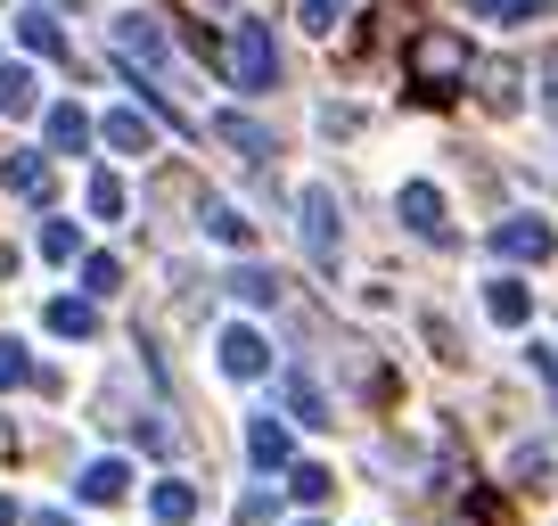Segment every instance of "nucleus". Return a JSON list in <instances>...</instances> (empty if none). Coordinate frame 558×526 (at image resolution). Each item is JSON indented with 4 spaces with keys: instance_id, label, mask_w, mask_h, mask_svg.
<instances>
[{
    "instance_id": "nucleus-1",
    "label": "nucleus",
    "mask_w": 558,
    "mask_h": 526,
    "mask_svg": "<svg viewBox=\"0 0 558 526\" xmlns=\"http://www.w3.org/2000/svg\"><path fill=\"white\" fill-rule=\"evenodd\" d=\"M230 83L239 91H271L279 83V50H271V25L263 17H239V34H230Z\"/></svg>"
},
{
    "instance_id": "nucleus-2",
    "label": "nucleus",
    "mask_w": 558,
    "mask_h": 526,
    "mask_svg": "<svg viewBox=\"0 0 558 526\" xmlns=\"http://www.w3.org/2000/svg\"><path fill=\"white\" fill-rule=\"evenodd\" d=\"M296 206H304V255H313L320 272H337V247H345V223H337V190H329V181H313Z\"/></svg>"
},
{
    "instance_id": "nucleus-3",
    "label": "nucleus",
    "mask_w": 558,
    "mask_h": 526,
    "mask_svg": "<svg viewBox=\"0 0 558 526\" xmlns=\"http://www.w3.org/2000/svg\"><path fill=\"white\" fill-rule=\"evenodd\" d=\"M411 74L427 91H452V83H469V50H460L452 34H418L411 41Z\"/></svg>"
},
{
    "instance_id": "nucleus-4",
    "label": "nucleus",
    "mask_w": 558,
    "mask_h": 526,
    "mask_svg": "<svg viewBox=\"0 0 558 526\" xmlns=\"http://www.w3.org/2000/svg\"><path fill=\"white\" fill-rule=\"evenodd\" d=\"M493 247H501L509 263H550L558 255V230L542 223V214H509V223L493 230Z\"/></svg>"
},
{
    "instance_id": "nucleus-5",
    "label": "nucleus",
    "mask_w": 558,
    "mask_h": 526,
    "mask_svg": "<svg viewBox=\"0 0 558 526\" xmlns=\"http://www.w3.org/2000/svg\"><path fill=\"white\" fill-rule=\"evenodd\" d=\"M222 370H230V379H263V370H271V346H263V330L230 321V330H222Z\"/></svg>"
},
{
    "instance_id": "nucleus-6",
    "label": "nucleus",
    "mask_w": 558,
    "mask_h": 526,
    "mask_svg": "<svg viewBox=\"0 0 558 526\" xmlns=\"http://www.w3.org/2000/svg\"><path fill=\"white\" fill-rule=\"evenodd\" d=\"M116 50L132 58V67H165V58H173V50H165V25H157V17H116Z\"/></svg>"
},
{
    "instance_id": "nucleus-7",
    "label": "nucleus",
    "mask_w": 558,
    "mask_h": 526,
    "mask_svg": "<svg viewBox=\"0 0 558 526\" xmlns=\"http://www.w3.org/2000/svg\"><path fill=\"white\" fill-rule=\"evenodd\" d=\"M402 223H411L418 239H444V190L436 181H402Z\"/></svg>"
},
{
    "instance_id": "nucleus-8",
    "label": "nucleus",
    "mask_w": 558,
    "mask_h": 526,
    "mask_svg": "<svg viewBox=\"0 0 558 526\" xmlns=\"http://www.w3.org/2000/svg\"><path fill=\"white\" fill-rule=\"evenodd\" d=\"M476 99H485L493 116H518V107H525V91H518V67L485 58V67H476Z\"/></svg>"
},
{
    "instance_id": "nucleus-9",
    "label": "nucleus",
    "mask_w": 558,
    "mask_h": 526,
    "mask_svg": "<svg viewBox=\"0 0 558 526\" xmlns=\"http://www.w3.org/2000/svg\"><path fill=\"white\" fill-rule=\"evenodd\" d=\"M0 181L17 198H50V157H41V148H17V157L0 165Z\"/></svg>"
},
{
    "instance_id": "nucleus-10",
    "label": "nucleus",
    "mask_w": 558,
    "mask_h": 526,
    "mask_svg": "<svg viewBox=\"0 0 558 526\" xmlns=\"http://www.w3.org/2000/svg\"><path fill=\"white\" fill-rule=\"evenodd\" d=\"M485 313L501 321V330H525V321H534V297H525V280H493V288H485Z\"/></svg>"
},
{
    "instance_id": "nucleus-11",
    "label": "nucleus",
    "mask_w": 558,
    "mask_h": 526,
    "mask_svg": "<svg viewBox=\"0 0 558 526\" xmlns=\"http://www.w3.org/2000/svg\"><path fill=\"white\" fill-rule=\"evenodd\" d=\"M107 148H123V157H140V148H157V132H148V116H132V107H116V116L99 123Z\"/></svg>"
},
{
    "instance_id": "nucleus-12",
    "label": "nucleus",
    "mask_w": 558,
    "mask_h": 526,
    "mask_svg": "<svg viewBox=\"0 0 558 526\" xmlns=\"http://www.w3.org/2000/svg\"><path fill=\"white\" fill-rule=\"evenodd\" d=\"M41 132H50V148H83V141H90V116H83L74 99H58L50 116H41Z\"/></svg>"
},
{
    "instance_id": "nucleus-13",
    "label": "nucleus",
    "mask_w": 558,
    "mask_h": 526,
    "mask_svg": "<svg viewBox=\"0 0 558 526\" xmlns=\"http://www.w3.org/2000/svg\"><path fill=\"white\" fill-rule=\"evenodd\" d=\"M123 477H132V469L107 453V461H90V469H83V486H74V493H83V502H123Z\"/></svg>"
},
{
    "instance_id": "nucleus-14",
    "label": "nucleus",
    "mask_w": 558,
    "mask_h": 526,
    "mask_svg": "<svg viewBox=\"0 0 558 526\" xmlns=\"http://www.w3.org/2000/svg\"><path fill=\"white\" fill-rule=\"evenodd\" d=\"M214 132H222V141L239 148V157H271V132H263L255 116H214Z\"/></svg>"
},
{
    "instance_id": "nucleus-15",
    "label": "nucleus",
    "mask_w": 558,
    "mask_h": 526,
    "mask_svg": "<svg viewBox=\"0 0 558 526\" xmlns=\"http://www.w3.org/2000/svg\"><path fill=\"white\" fill-rule=\"evenodd\" d=\"M246 453H255V469H279V461H288V428H279L271 411H263V420L246 428Z\"/></svg>"
},
{
    "instance_id": "nucleus-16",
    "label": "nucleus",
    "mask_w": 558,
    "mask_h": 526,
    "mask_svg": "<svg viewBox=\"0 0 558 526\" xmlns=\"http://www.w3.org/2000/svg\"><path fill=\"white\" fill-rule=\"evenodd\" d=\"M34 107H41L34 74H25V67H0V116H34Z\"/></svg>"
},
{
    "instance_id": "nucleus-17",
    "label": "nucleus",
    "mask_w": 558,
    "mask_h": 526,
    "mask_svg": "<svg viewBox=\"0 0 558 526\" xmlns=\"http://www.w3.org/2000/svg\"><path fill=\"white\" fill-rule=\"evenodd\" d=\"M17 34H25V50H41V58H58V50H66V34H58V17H50V9H25V17H17Z\"/></svg>"
},
{
    "instance_id": "nucleus-18",
    "label": "nucleus",
    "mask_w": 558,
    "mask_h": 526,
    "mask_svg": "<svg viewBox=\"0 0 558 526\" xmlns=\"http://www.w3.org/2000/svg\"><path fill=\"white\" fill-rule=\"evenodd\" d=\"M148 510H157L165 526H181V518H190V510H197V486H181V477H165V486L148 493Z\"/></svg>"
},
{
    "instance_id": "nucleus-19",
    "label": "nucleus",
    "mask_w": 558,
    "mask_h": 526,
    "mask_svg": "<svg viewBox=\"0 0 558 526\" xmlns=\"http://www.w3.org/2000/svg\"><path fill=\"white\" fill-rule=\"evenodd\" d=\"M50 330H58V337H99V313H90V304H74V297H58V304H50Z\"/></svg>"
},
{
    "instance_id": "nucleus-20",
    "label": "nucleus",
    "mask_w": 558,
    "mask_h": 526,
    "mask_svg": "<svg viewBox=\"0 0 558 526\" xmlns=\"http://www.w3.org/2000/svg\"><path fill=\"white\" fill-rule=\"evenodd\" d=\"M288 411H296L304 428H320V420H329V404H320V386H313V379H288Z\"/></svg>"
},
{
    "instance_id": "nucleus-21",
    "label": "nucleus",
    "mask_w": 558,
    "mask_h": 526,
    "mask_svg": "<svg viewBox=\"0 0 558 526\" xmlns=\"http://www.w3.org/2000/svg\"><path fill=\"white\" fill-rule=\"evenodd\" d=\"M542 477H550V453H542V444H518V453H509V486H542Z\"/></svg>"
},
{
    "instance_id": "nucleus-22",
    "label": "nucleus",
    "mask_w": 558,
    "mask_h": 526,
    "mask_svg": "<svg viewBox=\"0 0 558 526\" xmlns=\"http://www.w3.org/2000/svg\"><path fill=\"white\" fill-rule=\"evenodd\" d=\"M476 17H493V25H525V17H542V0H469Z\"/></svg>"
},
{
    "instance_id": "nucleus-23",
    "label": "nucleus",
    "mask_w": 558,
    "mask_h": 526,
    "mask_svg": "<svg viewBox=\"0 0 558 526\" xmlns=\"http://www.w3.org/2000/svg\"><path fill=\"white\" fill-rule=\"evenodd\" d=\"M83 288H90V297H116V288H123V263L116 255H90L83 263Z\"/></svg>"
},
{
    "instance_id": "nucleus-24",
    "label": "nucleus",
    "mask_w": 558,
    "mask_h": 526,
    "mask_svg": "<svg viewBox=\"0 0 558 526\" xmlns=\"http://www.w3.org/2000/svg\"><path fill=\"white\" fill-rule=\"evenodd\" d=\"M288 486H296V502H329V486H337V477L320 469V461H304V469H288Z\"/></svg>"
},
{
    "instance_id": "nucleus-25",
    "label": "nucleus",
    "mask_w": 558,
    "mask_h": 526,
    "mask_svg": "<svg viewBox=\"0 0 558 526\" xmlns=\"http://www.w3.org/2000/svg\"><path fill=\"white\" fill-rule=\"evenodd\" d=\"M230 288H239L246 304H271V297H279V280H271V272H255V263H246V272H230Z\"/></svg>"
},
{
    "instance_id": "nucleus-26",
    "label": "nucleus",
    "mask_w": 558,
    "mask_h": 526,
    "mask_svg": "<svg viewBox=\"0 0 558 526\" xmlns=\"http://www.w3.org/2000/svg\"><path fill=\"white\" fill-rule=\"evenodd\" d=\"M90 214H107V223L123 214V181L116 174H90Z\"/></svg>"
},
{
    "instance_id": "nucleus-27",
    "label": "nucleus",
    "mask_w": 558,
    "mask_h": 526,
    "mask_svg": "<svg viewBox=\"0 0 558 526\" xmlns=\"http://www.w3.org/2000/svg\"><path fill=\"white\" fill-rule=\"evenodd\" d=\"M206 230L222 247H246V214H230V206H206Z\"/></svg>"
},
{
    "instance_id": "nucleus-28",
    "label": "nucleus",
    "mask_w": 558,
    "mask_h": 526,
    "mask_svg": "<svg viewBox=\"0 0 558 526\" xmlns=\"http://www.w3.org/2000/svg\"><path fill=\"white\" fill-rule=\"evenodd\" d=\"M41 255H50V263H74V223H41Z\"/></svg>"
},
{
    "instance_id": "nucleus-29",
    "label": "nucleus",
    "mask_w": 558,
    "mask_h": 526,
    "mask_svg": "<svg viewBox=\"0 0 558 526\" xmlns=\"http://www.w3.org/2000/svg\"><path fill=\"white\" fill-rule=\"evenodd\" d=\"M25 370H34L25 346H17V337H0V386H25Z\"/></svg>"
},
{
    "instance_id": "nucleus-30",
    "label": "nucleus",
    "mask_w": 558,
    "mask_h": 526,
    "mask_svg": "<svg viewBox=\"0 0 558 526\" xmlns=\"http://www.w3.org/2000/svg\"><path fill=\"white\" fill-rule=\"evenodd\" d=\"M337 17H345V0H304V25H313V34H337Z\"/></svg>"
},
{
    "instance_id": "nucleus-31",
    "label": "nucleus",
    "mask_w": 558,
    "mask_h": 526,
    "mask_svg": "<svg viewBox=\"0 0 558 526\" xmlns=\"http://www.w3.org/2000/svg\"><path fill=\"white\" fill-rule=\"evenodd\" d=\"M542 107H550V123H558V50H550V67H542Z\"/></svg>"
},
{
    "instance_id": "nucleus-32",
    "label": "nucleus",
    "mask_w": 558,
    "mask_h": 526,
    "mask_svg": "<svg viewBox=\"0 0 558 526\" xmlns=\"http://www.w3.org/2000/svg\"><path fill=\"white\" fill-rule=\"evenodd\" d=\"M0 526H17V502H9V493H0Z\"/></svg>"
},
{
    "instance_id": "nucleus-33",
    "label": "nucleus",
    "mask_w": 558,
    "mask_h": 526,
    "mask_svg": "<svg viewBox=\"0 0 558 526\" xmlns=\"http://www.w3.org/2000/svg\"><path fill=\"white\" fill-rule=\"evenodd\" d=\"M304 526H313V518H304Z\"/></svg>"
}]
</instances>
